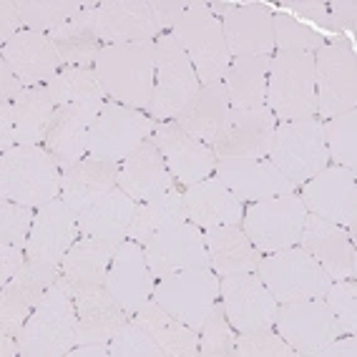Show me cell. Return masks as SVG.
Segmentation results:
<instances>
[{"label": "cell", "mask_w": 357, "mask_h": 357, "mask_svg": "<svg viewBox=\"0 0 357 357\" xmlns=\"http://www.w3.org/2000/svg\"><path fill=\"white\" fill-rule=\"evenodd\" d=\"M63 192V172L43 146H13L0 159V199L40 209Z\"/></svg>", "instance_id": "7a4b0ae2"}, {"label": "cell", "mask_w": 357, "mask_h": 357, "mask_svg": "<svg viewBox=\"0 0 357 357\" xmlns=\"http://www.w3.org/2000/svg\"><path fill=\"white\" fill-rule=\"evenodd\" d=\"M58 277L56 267L26 259L18 275L0 287V335L18 337L26 319Z\"/></svg>", "instance_id": "7402d4cb"}, {"label": "cell", "mask_w": 357, "mask_h": 357, "mask_svg": "<svg viewBox=\"0 0 357 357\" xmlns=\"http://www.w3.org/2000/svg\"><path fill=\"white\" fill-rule=\"evenodd\" d=\"M26 91V86H23V81H20L18 76L13 73V68L0 58V98L3 101H10L13 103L15 98L20 96Z\"/></svg>", "instance_id": "6f0895ef"}, {"label": "cell", "mask_w": 357, "mask_h": 357, "mask_svg": "<svg viewBox=\"0 0 357 357\" xmlns=\"http://www.w3.org/2000/svg\"><path fill=\"white\" fill-rule=\"evenodd\" d=\"M0 355L3 357H18L20 355V342L13 335H0Z\"/></svg>", "instance_id": "91938a15"}, {"label": "cell", "mask_w": 357, "mask_h": 357, "mask_svg": "<svg viewBox=\"0 0 357 357\" xmlns=\"http://www.w3.org/2000/svg\"><path fill=\"white\" fill-rule=\"evenodd\" d=\"M151 297L178 322L202 330L206 314L219 300V275L214 269L174 272L156 280Z\"/></svg>", "instance_id": "7c38bea8"}, {"label": "cell", "mask_w": 357, "mask_h": 357, "mask_svg": "<svg viewBox=\"0 0 357 357\" xmlns=\"http://www.w3.org/2000/svg\"><path fill=\"white\" fill-rule=\"evenodd\" d=\"M234 8H239V3H209V10L214 18H227Z\"/></svg>", "instance_id": "94428289"}, {"label": "cell", "mask_w": 357, "mask_h": 357, "mask_svg": "<svg viewBox=\"0 0 357 357\" xmlns=\"http://www.w3.org/2000/svg\"><path fill=\"white\" fill-rule=\"evenodd\" d=\"M156 277L144 257V247L134 239H123L116 247V255L111 259L109 277H106V289L119 305L126 310L128 317H134L141 307L151 300Z\"/></svg>", "instance_id": "cb8c5ba5"}, {"label": "cell", "mask_w": 357, "mask_h": 357, "mask_svg": "<svg viewBox=\"0 0 357 357\" xmlns=\"http://www.w3.org/2000/svg\"><path fill=\"white\" fill-rule=\"evenodd\" d=\"M267 109L282 121L314 119V53H277L269 61Z\"/></svg>", "instance_id": "5b68a950"}, {"label": "cell", "mask_w": 357, "mask_h": 357, "mask_svg": "<svg viewBox=\"0 0 357 357\" xmlns=\"http://www.w3.org/2000/svg\"><path fill=\"white\" fill-rule=\"evenodd\" d=\"M172 36L189 56L202 86L224 81L231 56L229 48H227V40H224L222 20L211 15L209 3L192 0V6L184 13V18L178 20V26L172 31Z\"/></svg>", "instance_id": "277c9868"}, {"label": "cell", "mask_w": 357, "mask_h": 357, "mask_svg": "<svg viewBox=\"0 0 357 357\" xmlns=\"http://www.w3.org/2000/svg\"><path fill=\"white\" fill-rule=\"evenodd\" d=\"M327 307L332 310L337 325L342 327V332L355 335L357 332V284L355 280H340L332 282L327 287L325 297Z\"/></svg>", "instance_id": "681fc988"}, {"label": "cell", "mask_w": 357, "mask_h": 357, "mask_svg": "<svg viewBox=\"0 0 357 357\" xmlns=\"http://www.w3.org/2000/svg\"><path fill=\"white\" fill-rule=\"evenodd\" d=\"M272 56H236L231 58L224 89L231 109H259L267 106V78Z\"/></svg>", "instance_id": "8d00e7d4"}, {"label": "cell", "mask_w": 357, "mask_h": 357, "mask_svg": "<svg viewBox=\"0 0 357 357\" xmlns=\"http://www.w3.org/2000/svg\"><path fill=\"white\" fill-rule=\"evenodd\" d=\"M116 247H119L116 242L81 234L73 242V247L66 252L56 280L63 284V289L70 297L106 287V277H109V267L116 255Z\"/></svg>", "instance_id": "484cf974"}, {"label": "cell", "mask_w": 357, "mask_h": 357, "mask_svg": "<svg viewBox=\"0 0 357 357\" xmlns=\"http://www.w3.org/2000/svg\"><path fill=\"white\" fill-rule=\"evenodd\" d=\"M151 116L139 109H128L116 101H106L98 111L89 134V156L121 164L128 153L139 149L153 134Z\"/></svg>", "instance_id": "8fae6325"}, {"label": "cell", "mask_w": 357, "mask_h": 357, "mask_svg": "<svg viewBox=\"0 0 357 357\" xmlns=\"http://www.w3.org/2000/svg\"><path fill=\"white\" fill-rule=\"evenodd\" d=\"M217 178L239 202H259L280 194H292L297 186L269 159L217 161Z\"/></svg>", "instance_id": "4316f807"}, {"label": "cell", "mask_w": 357, "mask_h": 357, "mask_svg": "<svg viewBox=\"0 0 357 357\" xmlns=\"http://www.w3.org/2000/svg\"><path fill=\"white\" fill-rule=\"evenodd\" d=\"M144 257L156 280L186 269H211L204 229H199L192 222L176 224L153 234L144 244Z\"/></svg>", "instance_id": "e0dca14e"}, {"label": "cell", "mask_w": 357, "mask_h": 357, "mask_svg": "<svg viewBox=\"0 0 357 357\" xmlns=\"http://www.w3.org/2000/svg\"><path fill=\"white\" fill-rule=\"evenodd\" d=\"M280 305L325 297L332 280L302 247H289L261 257L255 272Z\"/></svg>", "instance_id": "ba28073f"}, {"label": "cell", "mask_w": 357, "mask_h": 357, "mask_svg": "<svg viewBox=\"0 0 357 357\" xmlns=\"http://www.w3.org/2000/svg\"><path fill=\"white\" fill-rule=\"evenodd\" d=\"M73 302H76L78 314L76 344H109V340L119 332V327L126 319H131L106 287L78 294V297H73Z\"/></svg>", "instance_id": "1f68e13d"}, {"label": "cell", "mask_w": 357, "mask_h": 357, "mask_svg": "<svg viewBox=\"0 0 357 357\" xmlns=\"http://www.w3.org/2000/svg\"><path fill=\"white\" fill-rule=\"evenodd\" d=\"M36 209L3 199L0 204V287L26 264V244L33 229Z\"/></svg>", "instance_id": "e575fe53"}, {"label": "cell", "mask_w": 357, "mask_h": 357, "mask_svg": "<svg viewBox=\"0 0 357 357\" xmlns=\"http://www.w3.org/2000/svg\"><path fill=\"white\" fill-rule=\"evenodd\" d=\"M314 106L319 119L357 106V61L347 40L332 38L314 53Z\"/></svg>", "instance_id": "30bf717a"}, {"label": "cell", "mask_w": 357, "mask_h": 357, "mask_svg": "<svg viewBox=\"0 0 357 357\" xmlns=\"http://www.w3.org/2000/svg\"><path fill=\"white\" fill-rule=\"evenodd\" d=\"M305 219V204L292 192L252 202V206L244 211L242 217V229L259 255H272V252L300 244Z\"/></svg>", "instance_id": "9c48e42d"}, {"label": "cell", "mask_w": 357, "mask_h": 357, "mask_svg": "<svg viewBox=\"0 0 357 357\" xmlns=\"http://www.w3.org/2000/svg\"><path fill=\"white\" fill-rule=\"evenodd\" d=\"M153 58H156V83H153V101L149 114L156 123L174 121L186 103L199 93L202 83L189 56L174 40L172 33H161L156 38Z\"/></svg>", "instance_id": "52a82bcc"}, {"label": "cell", "mask_w": 357, "mask_h": 357, "mask_svg": "<svg viewBox=\"0 0 357 357\" xmlns=\"http://www.w3.org/2000/svg\"><path fill=\"white\" fill-rule=\"evenodd\" d=\"M153 43L156 40L103 45L96 63H93V70L98 73L106 96L128 109H151L153 83H156Z\"/></svg>", "instance_id": "6da1fadb"}, {"label": "cell", "mask_w": 357, "mask_h": 357, "mask_svg": "<svg viewBox=\"0 0 357 357\" xmlns=\"http://www.w3.org/2000/svg\"><path fill=\"white\" fill-rule=\"evenodd\" d=\"M184 222H189L184 206V192H178V186L174 184L172 189L153 194L151 199L136 204L134 219L128 224V239H134L144 247L153 234Z\"/></svg>", "instance_id": "74e56055"}, {"label": "cell", "mask_w": 357, "mask_h": 357, "mask_svg": "<svg viewBox=\"0 0 357 357\" xmlns=\"http://www.w3.org/2000/svg\"><path fill=\"white\" fill-rule=\"evenodd\" d=\"M18 8L20 18H23V31L48 36L76 18L86 8V3H78V0H18Z\"/></svg>", "instance_id": "b9f144b4"}, {"label": "cell", "mask_w": 357, "mask_h": 357, "mask_svg": "<svg viewBox=\"0 0 357 357\" xmlns=\"http://www.w3.org/2000/svg\"><path fill=\"white\" fill-rule=\"evenodd\" d=\"M294 186L305 184L330 164L325 146V131L319 119L280 121L267 156Z\"/></svg>", "instance_id": "8992f818"}, {"label": "cell", "mask_w": 357, "mask_h": 357, "mask_svg": "<svg viewBox=\"0 0 357 357\" xmlns=\"http://www.w3.org/2000/svg\"><path fill=\"white\" fill-rule=\"evenodd\" d=\"M91 23L103 45L144 43L161 36L149 0H103L91 8Z\"/></svg>", "instance_id": "ffe728a7"}, {"label": "cell", "mask_w": 357, "mask_h": 357, "mask_svg": "<svg viewBox=\"0 0 357 357\" xmlns=\"http://www.w3.org/2000/svg\"><path fill=\"white\" fill-rule=\"evenodd\" d=\"M236 330L227 319L222 300L214 302L211 312L206 314L204 325L199 330V355L204 357H229L234 355Z\"/></svg>", "instance_id": "f6af8a7d"}, {"label": "cell", "mask_w": 357, "mask_h": 357, "mask_svg": "<svg viewBox=\"0 0 357 357\" xmlns=\"http://www.w3.org/2000/svg\"><path fill=\"white\" fill-rule=\"evenodd\" d=\"M20 31H23V18H20L18 0H3L0 3V43L6 45Z\"/></svg>", "instance_id": "db71d44e"}, {"label": "cell", "mask_w": 357, "mask_h": 357, "mask_svg": "<svg viewBox=\"0 0 357 357\" xmlns=\"http://www.w3.org/2000/svg\"><path fill=\"white\" fill-rule=\"evenodd\" d=\"M96 6L98 3H86V8L76 18L68 20L66 26L56 28L53 33H48L51 43L56 45L61 63L81 66V68H91V66L96 63L98 53L103 48L96 31H93V23H91V8Z\"/></svg>", "instance_id": "f35d334b"}, {"label": "cell", "mask_w": 357, "mask_h": 357, "mask_svg": "<svg viewBox=\"0 0 357 357\" xmlns=\"http://www.w3.org/2000/svg\"><path fill=\"white\" fill-rule=\"evenodd\" d=\"M106 101H86V103H66L56 106L43 149L51 153V159L61 172L89 156V134L96 121L98 111Z\"/></svg>", "instance_id": "44dd1931"}, {"label": "cell", "mask_w": 357, "mask_h": 357, "mask_svg": "<svg viewBox=\"0 0 357 357\" xmlns=\"http://www.w3.org/2000/svg\"><path fill=\"white\" fill-rule=\"evenodd\" d=\"M277 119L267 106L259 109H229L219 136L211 141L217 161L227 159H267L275 139Z\"/></svg>", "instance_id": "9a60e30c"}, {"label": "cell", "mask_w": 357, "mask_h": 357, "mask_svg": "<svg viewBox=\"0 0 357 357\" xmlns=\"http://www.w3.org/2000/svg\"><path fill=\"white\" fill-rule=\"evenodd\" d=\"M151 141L159 146L174 181L181 186H194L204 181L217 169V156L209 144L192 136L176 121H161L153 126Z\"/></svg>", "instance_id": "ac0fdd59"}, {"label": "cell", "mask_w": 357, "mask_h": 357, "mask_svg": "<svg viewBox=\"0 0 357 357\" xmlns=\"http://www.w3.org/2000/svg\"><path fill=\"white\" fill-rule=\"evenodd\" d=\"M357 355V340L355 335H347V337H335L327 344L317 347V350L310 352V357H355Z\"/></svg>", "instance_id": "11a10c76"}, {"label": "cell", "mask_w": 357, "mask_h": 357, "mask_svg": "<svg viewBox=\"0 0 357 357\" xmlns=\"http://www.w3.org/2000/svg\"><path fill=\"white\" fill-rule=\"evenodd\" d=\"M275 327L300 357H310L312 350L344 335L322 297L280 305Z\"/></svg>", "instance_id": "d6986e66"}, {"label": "cell", "mask_w": 357, "mask_h": 357, "mask_svg": "<svg viewBox=\"0 0 357 357\" xmlns=\"http://www.w3.org/2000/svg\"><path fill=\"white\" fill-rule=\"evenodd\" d=\"M119 186V164L83 156L63 172V192H109Z\"/></svg>", "instance_id": "7bdbcfd3"}, {"label": "cell", "mask_w": 357, "mask_h": 357, "mask_svg": "<svg viewBox=\"0 0 357 357\" xmlns=\"http://www.w3.org/2000/svg\"><path fill=\"white\" fill-rule=\"evenodd\" d=\"M15 146V106L0 101V151Z\"/></svg>", "instance_id": "9f6ffc18"}, {"label": "cell", "mask_w": 357, "mask_h": 357, "mask_svg": "<svg viewBox=\"0 0 357 357\" xmlns=\"http://www.w3.org/2000/svg\"><path fill=\"white\" fill-rule=\"evenodd\" d=\"M272 31L280 53H317L325 45V38H319V33L302 26L300 20L287 13L272 15Z\"/></svg>", "instance_id": "bcb514c9"}, {"label": "cell", "mask_w": 357, "mask_h": 357, "mask_svg": "<svg viewBox=\"0 0 357 357\" xmlns=\"http://www.w3.org/2000/svg\"><path fill=\"white\" fill-rule=\"evenodd\" d=\"M236 357H294V347L275 330L236 332L234 340Z\"/></svg>", "instance_id": "7dc6e473"}, {"label": "cell", "mask_w": 357, "mask_h": 357, "mask_svg": "<svg viewBox=\"0 0 357 357\" xmlns=\"http://www.w3.org/2000/svg\"><path fill=\"white\" fill-rule=\"evenodd\" d=\"M229 96L222 83H211V86H202L199 93L186 103L184 111L174 119L178 126L189 131L192 136L202 139L204 144H209L217 139L219 131L224 128V121L229 116Z\"/></svg>", "instance_id": "d590c367"}, {"label": "cell", "mask_w": 357, "mask_h": 357, "mask_svg": "<svg viewBox=\"0 0 357 357\" xmlns=\"http://www.w3.org/2000/svg\"><path fill=\"white\" fill-rule=\"evenodd\" d=\"M302 204L307 214L340 224L350 231L355 239V206H357V186L355 172L344 166H327L310 181L302 184Z\"/></svg>", "instance_id": "2e32d148"}, {"label": "cell", "mask_w": 357, "mask_h": 357, "mask_svg": "<svg viewBox=\"0 0 357 357\" xmlns=\"http://www.w3.org/2000/svg\"><path fill=\"white\" fill-rule=\"evenodd\" d=\"M109 352L111 357H164L151 335L141 325H136L134 319H126L109 340Z\"/></svg>", "instance_id": "c3c4849f"}, {"label": "cell", "mask_w": 357, "mask_h": 357, "mask_svg": "<svg viewBox=\"0 0 357 357\" xmlns=\"http://www.w3.org/2000/svg\"><path fill=\"white\" fill-rule=\"evenodd\" d=\"M15 106V146H40L48 134L56 103L51 101L45 86L26 89L13 101Z\"/></svg>", "instance_id": "ab89813d"}, {"label": "cell", "mask_w": 357, "mask_h": 357, "mask_svg": "<svg viewBox=\"0 0 357 357\" xmlns=\"http://www.w3.org/2000/svg\"><path fill=\"white\" fill-rule=\"evenodd\" d=\"M174 184L176 181L151 136L119 164V189L126 192L136 204L151 199L153 194L172 189Z\"/></svg>", "instance_id": "f546056e"}, {"label": "cell", "mask_w": 357, "mask_h": 357, "mask_svg": "<svg viewBox=\"0 0 357 357\" xmlns=\"http://www.w3.org/2000/svg\"><path fill=\"white\" fill-rule=\"evenodd\" d=\"M149 3H151V13L159 23L161 33H172L192 6V3H176V0H149Z\"/></svg>", "instance_id": "f907efd6"}, {"label": "cell", "mask_w": 357, "mask_h": 357, "mask_svg": "<svg viewBox=\"0 0 357 357\" xmlns=\"http://www.w3.org/2000/svg\"><path fill=\"white\" fill-rule=\"evenodd\" d=\"M322 131H325V146L330 161L335 166H344L355 172L357 166V109L344 111L322 121Z\"/></svg>", "instance_id": "ee69618b"}, {"label": "cell", "mask_w": 357, "mask_h": 357, "mask_svg": "<svg viewBox=\"0 0 357 357\" xmlns=\"http://www.w3.org/2000/svg\"><path fill=\"white\" fill-rule=\"evenodd\" d=\"M131 319L151 335L153 342L159 344L161 352H164V357H197L199 355V330L184 325V322H178V319L166 312L153 297L141 307Z\"/></svg>", "instance_id": "d6a6232c"}, {"label": "cell", "mask_w": 357, "mask_h": 357, "mask_svg": "<svg viewBox=\"0 0 357 357\" xmlns=\"http://www.w3.org/2000/svg\"><path fill=\"white\" fill-rule=\"evenodd\" d=\"M70 357H109V344H76L68 352Z\"/></svg>", "instance_id": "680465c9"}, {"label": "cell", "mask_w": 357, "mask_h": 357, "mask_svg": "<svg viewBox=\"0 0 357 357\" xmlns=\"http://www.w3.org/2000/svg\"><path fill=\"white\" fill-rule=\"evenodd\" d=\"M184 206L189 222L197 224L199 229L242 224L244 217V202H239L217 176H209L194 186H186Z\"/></svg>", "instance_id": "4dcf8cb0"}, {"label": "cell", "mask_w": 357, "mask_h": 357, "mask_svg": "<svg viewBox=\"0 0 357 357\" xmlns=\"http://www.w3.org/2000/svg\"><path fill=\"white\" fill-rule=\"evenodd\" d=\"M222 31L229 56H272L275 31L272 10L264 3H242L227 18H222Z\"/></svg>", "instance_id": "f1b7e54d"}, {"label": "cell", "mask_w": 357, "mask_h": 357, "mask_svg": "<svg viewBox=\"0 0 357 357\" xmlns=\"http://www.w3.org/2000/svg\"><path fill=\"white\" fill-rule=\"evenodd\" d=\"M45 91L56 106L66 103H86V101H103V91L98 73L93 68H81V66H66L45 83Z\"/></svg>", "instance_id": "60d3db41"}, {"label": "cell", "mask_w": 357, "mask_h": 357, "mask_svg": "<svg viewBox=\"0 0 357 357\" xmlns=\"http://www.w3.org/2000/svg\"><path fill=\"white\" fill-rule=\"evenodd\" d=\"M206 252H209L211 269L219 277L236 275V272H257L259 267V252L239 224H227V227H214L204 229Z\"/></svg>", "instance_id": "836d02e7"}, {"label": "cell", "mask_w": 357, "mask_h": 357, "mask_svg": "<svg viewBox=\"0 0 357 357\" xmlns=\"http://www.w3.org/2000/svg\"><path fill=\"white\" fill-rule=\"evenodd\" d=\"M0 58L13 68V73L23 81L26 89L45 86L63 66L51 38L45 33L36 31L15 33L13 38L3 45Z\"/></svg>", "instance_id": "83f0119b"}, {"label": "cell", "mask_w": 357, "mask_h": 357, "mask_svg": "<svg viewBox=\"0 0 357 357\" xmlns=\"http://www.w3.org/2000/svg\"><path fill=\"white\" fill-rule=\"evenodd\" d=\"M78 314L76 302L63 289L61 282H53L43 300L33 310L20 330V357H63L76 347Z\"/></svg>", "instance_id": "3957f363"}, {"label": "cell", "mask_w": 357, "mask_h": 357, "mask_svg": "<svg viewBox=\"0 0 357 357\" xmlns=\"http://www.w3.org/2000/svg\"><path fill=\"white\" fill-rule=\"evenodd\" d=\"M61 197L73 209L81 234L116 244L128 239V224L134 219L136 202L119 186L109 192H68Z\"/></svg>", "instance_id": "4fadbf2b"}, {"label": "cell", "mask_w": 357, "mask_h": 357, "mask_svg": "<svg viewBox=\"0 0 357 357\" xmlns=\"http://www.w3.org/2000/svg\"><path fill=\"white\" fill-rule=\"evenodd\" d=\"M327 10H330L332 26H335V33H355L357 28V6L352 0H332L327 3Z\"/></svg>", "instance_id": "f5cc1de1"}, {"label": "cell", "mask_w": 357, "mask_h": 357, "mask_svg": "<svg viewBox=\"0 0 357 357\" xmlns=\"http://www.w3.org/2000/svg\"><path fill=\"white\" fill-rule=\"evenodd\" d=\"M219 297L227 319L236 332H259L275 327L280 302L255 272L219 277Z\"/></svg>", "instance_id": "5bb4252c"}, {"label": "cell", "mask_w": 357, "mask_h": 357, "mask_svg": "<svg viewBox=\"0 0 357 357\" xmlns=\"http://www.w3.org/2000/svg\"><path fill=\"white\" fill-rule=\"evenodd\" d=\"M300 247L307 255L325 269L332 282L352 280L357 269L355 244H352L350 231L340 224L325 222V219L307 214L305 227H302Z\"/></svg>", "instance_id": "d4e9b609"}, {"label": "cell", "mask_w": 357, "mask_h": 357, "mask_svg": "<svg viewBox=\"0 0 357 357\" xmlns=\"http://www.w3.org/2000/svg\"><path fill=\"white\" fill-rule=\"evenodd\" d=\"M78 224L73 209L66 204L63 197L53 199L45 206L36 209L33 229L26 244V259L40 261L48 267H61L66 252L78 239Z\"/></svg>", "instance_id": "603a6c76"}, {"label": "cell", "mask_w": 357, "mask_h": 357, "mask_svg": "<svg viewBox=\"0 0 357 357\" xmlns=\"http://www.w3.org/2000/svg\"><path fill=\"white\" fill-rule=\"evenodd\" d=\"M284 8L300 13L302 18L312 20L314 26L325 28V31H335L330 10H327V3H322V0H300V3H297V0H289V3H284Z\"/></svg>", "instance_id": "816d5d0a"}]
</instances>
